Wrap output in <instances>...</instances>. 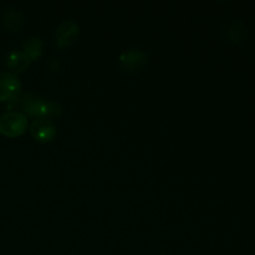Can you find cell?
Masks as SVG:
<instances>
[{
	"label": "cell",
	"mask_w": 255,
	"mask_h": 255,
	"mask_svg": "<svg viewBox=\"0 0 255 255\" xmlns=\"http://www.w3.org/2000/svg\"><path fill=\"white\" fill-rule=\"evenodd\" d=\"M10 107H20L24 115L36 119H47L52 116H60L62 114V106L56 101H50L44 97L32 94L20 92L14 100L10 101Z\"/></svg>",
	"instance_id": "cell-1"
},
{
	"label": "cell",
	"mask_w": 255,
	"mask_h": 255,
	"mask_svg": "<svg viewBox=\"0 0 255 255\" xmlns=\"http://www.w3.org/2000/svg\"><path fill=\"white\" fill-rule=\"evenodd\" d=\"M27 129V117L19 111H6L0 116V133L5 137H19Z\"/></svg>",
	"instance_id": "cell-2"
},
{
	"label": "cell",
	"mask_w": 255,
	"mask_h": 255,
	"mask_svg": "<svg viewBox=\"0 0 255 255\" xmlns=\"http://www.w3.org/2000/svg\"><path fill=\"white\" fill-rule=\"evenodd\" d=\"M148 62V54L143 50L129 49L119 56V66L125 74H137Z\"/></svg>",
	"instance_id": "cell-3"
},
{
	"label": "cell",
	"mask_w": 255,
	"mask_h": 255,
	"mask_svg": "<svg viewBox=\"0 0 255 255\" xmlns=\"http://www.w3.org/2000/svg\"><path fill=\"white\" fill-rule=\"evenodd\" d=\"M80 35V27L74 20H62L55 31V42L59 49L70 47L77 41Z\"/></svg>",
	"instance_id": "cell-4"
},
{
	"label": "cell",
	"mask_w": 255,
	"mask_h": 255,
	"mask_svg": "<svg viewBox=\"0 0 255 255\" xmlns=\"http://www.w3.org/2000/svg\"><path fill=\"white\" fill-rule=\"evenodd\" d=\"M21 92V82L14 72L0 71V102L11 101Z\"/></svg>",
	"instance_id": "cell-5"
},
{
	"label": "cell",
	"mask_w": 255,
	"mask_h": 255,
	"mask_svg": "<svg viewBox=\"0 0 255 255\" xmlns=\"http://www.w3.org/2000/svg\"><path fill=\"white\" fill-rule=\"evenodd\" d=\"M30 133L40 143H50L56 137V127L47 119H36L30 126Z\"/></svg>",
	"instance_id": "cell-6"
},
{
	"label": "cell",
	"mask_w": 255,
	"mask_h": 255,
	"mask_svg": "<svg viewBox=\"0 0 255 255\" xmlns=\"http://www.w3.org/2000/svg\"><path fill=\"white\" fill-rule=\"evenodd\" d=\"M1 24L4 29L7 30V31H20L25 24L24 14L15 6L5 7L1 14Z\"/></svg>",
	"instance_id": "cell-7"
},
{
	"label": "cell",
	"mask_w": 255,
	"mask_h": 255,
	"mask_svg": "<svg viewBox=\"0 0 255 255\" xmlns=\"http://www.w3.org/2000/svg\"><path fill=\"white\" fill-rule=\"evenodd\" d=\"M222 35L231 44L242 45L247 39V27L243 21H241V20H234V21L228 22L222 29Z\"/></svg>",
	"instance_id": "cell-8"
},
{
	"label": "cell",
	"mask_w": 255,
	"mask_h": 255,
	"mask_svg": "<svg viewBox=\"0 0 255 255\" xmlns=\"http://www.w3.org/2000/svg\"><path fill=\"white\" fill-rule=\"evenodd\" d=\"M30 64H31V60L24 51L14 50L5 57V65L14 72L25 71L30 66Z\"/></svg>",
	"instance_id": "cell-9"
},
{
	"label": "cell",
	"mask_w": 255,
	"mask_h": 255,
	"mask_svg": "<svg viewBox=\"0 0 255 255\" xmlns=\"http://www.w3.org/2000/svg\"><path fill=\"white\" fill-rule=\"evenodd\" d=\"M22 49H24L25 54L29 56V59L31 60V62L36 61L37 59H40L42 51H44V41H42L41 37L31 36L22 42Z\"/></svg>",
	"instance_id": "cell-10"
}]
</instances>
